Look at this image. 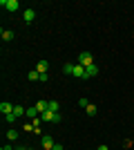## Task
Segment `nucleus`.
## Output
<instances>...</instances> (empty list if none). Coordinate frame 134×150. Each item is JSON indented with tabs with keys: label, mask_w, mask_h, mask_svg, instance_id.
I'll use <instances>...</instances> for the list:
<instances>
[{
	"label": "nucleus",
	"mask_w": 134,
	"mask_h": 150,
	"mask_svg": "<svg viewBox=\"0 0 134 150\" xmlns=\"http://www.w3.org/2000/svg\"><path fill=\"white\" fill-rule=\"evenodd\" d=\"M76 63H78V65H83V67H87V65H94V56H92L89 52H81Z\"/></svg>",
	"instance_id": "f257e3e1"
},
{
	"label": "nucleus",
	"mask_w": 134,
	"mask_h": 150,
	"mask_svg": "<svg viewBox=\"0 0 134 150\" xmlns=\"http://www.w3.org/2000/svg\"><path fill=\"white\" fill-rule=\"evenodd\" d=\"M0 7H5L7 11H16L20 7V2L18 0H0Z\"/></svg>",
	"instance_id": "f03ea898"
},
{
	"label": "nucleus",
	"mask_w": 134,
	"mask_h": 150,
	"mask_svg": "<svg viewBox=\"0 0 134 150\" xmlns=\"http://www.w3.org/2000/svg\"><path fill=\"white\" fill-rule=\"evenodd\" d=\"M72 76H74V79H85V67L83 65H74V69H72Z\"/></svg>",
	"instance_id": "7ed1b4c3"
},
{
	"label": "nucleus",
	"mask_w": 134,
	"mask_h": 150,
	"mask_svg": "<svg viewBox=\"0 0 134 150\" xmlns=\"http://www.w3.org/2000/svg\"><path fill=\"white\" fill-rule=\"evenodd\" d=\"M40 144H43V148H45V150H51V148H54V144H56V141H54V139H51L49 134H45V137L40 139Z\"/></svg>",
	"instance_id": "20e7f679"
},
{
	"label": "nucleus",
	"mask_w": 134,
	"mask_h": 150,
	"mask_svg": "<svg viewBox=\"0 0 134 150\" xmlns=\"http://www.w3.org/2000/svg\"><path fill=\"white\" fill-rule=\"evenodd\" d=\"M36 72H38V74H47V72H49V61H38Z\"/></svg>",
	"instance_id": "39448f33"
},
{
	"label": "nucleus",
	"mask_w": 134,
	"mask_h": 150,
	"mask_svg": "<svg viewBox=\"0 0 134 150\" xmlns=\"http://www.w3.org/2000/svg\"><path fill=\"white\" fill-rule=\"evenodd\" d=\"M0 112H2V114H11L13 112V105L9 103V101H2V103H0Z\"/></svg>",
	"instance_id": "423d86ee"
},
{
	"label": "nucleus",
	"mask_w": 134,
	"mask_h": 150,
	"mask_svg": "<svg viewBox=\"0 0 134 150\" xmlns=\"http://www.w3.org/2000/svg\"><path fill=\"white\" fill-rule=\"evenodd\" d=\"M98 74V67L96 65H87L85 67V79H92V76H96Z\"/></svg>",
	"instance_id": "0eeeda50"
},
{
	"label": "nucleus",
	"mask_w": 134,
	"mask_h": 150,
	"mask_svg": "<svg viewBox=\"0 0 134 150\" xmlns=\"http://www.w3.org/2000/svg\"><path fill=\"white\" fill-rule=\"evenodd\" d=\"M22 18H25V23H34V18H36V11H34V9H25Z\"/></svg>",
	"instance_id": "6e6552de"
},
{
	"label": "nucleus",
	"mask_w": 134,
	"mask_h": 150,
	"mask_svg": "<svg viewBox=\"0 0 134 150\" xmlns=\"http://www.w3.org/2000/svg\"><path fill=\"white\" fill-rule=\"evenodd\" d=\"M54 114H56V112L47 110V112H43V114H40V121H47V123H51V121H54Z\"/></svg>",
	"instance_id": "1a4fd4ad"
},
{
	"label": "nucleus",
	"mask_w": 134,
	"mask_h": 150,
	"mask_svg": "<svg viewBox=\"0 0 134 150\" xmlns=\"http://www.w3.org/2000/svg\"><path fill=\"white\" fill-rule=\"evenodd\" d=\"M0 36H2V40H13V31L11 29H2Z\"/></svg>",
	"instance_id": "9d476101"
},
{
	"label": "nucleus",
	"mask_w": 134,
	"mask_h": 150,
	"mask_svg": "<svg viewBox=\"0 0 134 150\" xmlns=\"http://www.w3.org/2000/svg\"><path fill=\"white\" fill-rule=\"evenodd\" d=\"M13 114L16 117H27V110L22 105H13Z\"/></svg>",
	"instance_id": "9b49d317"
},
{
	"label": "nucleus",
	"mask_w": 134,
	"mask_h": 150,
	"mask_svg": "<svg viewBox=\"0 0 134 150\" xmlns=\"http://www.w3.org/2000/svg\"><path fill=\"white\" fill-rule=\"evenodd\" d=\"M27 79H29V81H40V74L36 72V69H32V72L27 74Z\"/></svg>",
	"instance_id": "f8f14e48"
},
{
	"label": "nucleus",
	"mask_w": 134,
	"mask_h": 150,
	"mask_svg": "<svg viewBox=\"0 0 134 150\" xmlns=\"http://www.w3.org/2000/svg\"><path fill=\"white\" fill-rule=\"evenodd\" d=\"M27 117H32V119H36V117H40V112H38V110H36V105L27 110Z\"/></svg>",
	"instance_id": "ddd939ff"
},
{
	"label": "nucleus",
	"mask_w": 134,
	"mask_h": 150,
	"mask_svg": "<svg viewBox=\"0 0 134 150\" xmlns=\"http://www.w3.org/2000/svg\"><path fill=\"white\" fill-rule=\"evenodd\" d=\"M7 139H18V130H13V128H9V130H7Z\"/></svg>",
	"instance_id": "4468645a"
},
{
	"label": "nucleus",
	"mask_w": 134,
	"mask_h": 150,
	"mask_svg": "<svg viewBox=\"0 0 134 150\" xmlns=\"http://www.w3.org/2000/svg\"><path fill=\"white\" fill-rule=\"evenodd\" d=\"M85 112H87V117H94V114H96V105H94V103H89V105L85 108Z\"/></svg>",
	"instance_id": "2eb2a0df"
},
{
	"label": "nucleus",
	"mask_w": 134,
	"mask_h": 150,
	"mask_svg": "<svg viewBox=\"0 0 134 150\" xmlns=\"http://www.w3.org/2000/svg\"><path fill=\"white\" fill-rule=\"evenodd\" d=\"M16 119H18V117H16V114H5V121H7V123H13V121H16Z\"/></svg>",
	"instance_id": "dca6fc26"
},
{
	"label": "nucleus",
	"mask_w": 134,
	"mask_h": 150,
	"mask_svg": "<svg viewBox=\"0 0 134 150\" xmlns=\"http://www.w3.org/2000/svg\"><path fill=\"white\" fill-rule=\"evenodd\" d=\"M49 110L51 112H58V101H49Z\"/></svg>",
	"instance_id": "f3484780"
},
{
	"label": "nucleus",
	"mask_w": 134,
	"mask_h": 150,
	"mask_svg": "<svg viewBox=\"0 0 134 150\" xmlns=\"http://www.w3.org/2000/svg\"><path fill=\"white\" fill-rule=\"evenodd\" d=\"M72 69H74V65H72V63H67V65L63 67V72H65V74H72Z\"/></svg>",
	"instance_id": "a211bd4d"
},
{
	"label": "nucleus",
	"mask_w": 134,
	"mask_h": 150,
	"mask_svg": "<svg viewBox=\"0 0 134 150\" xmlns=\"http://www.w3.org/2000/svg\"><path fill=\"white\" fill-rule=\"evenodd\" d=\"M78 105H81V108H87L89 101H87V99H78Z\"/></svg>",
	"instance_id": "6ab92c4d"
},
{
	"label": "nucleus",
	"mask_w": 134,
	"mask_h": 150,
	"mask_svg": "<svg viewBox=\"0 0 134 150\" xmlns=\"http://www.w3.org/2000/svg\"><path fill=\"white\" fill-rule=\"evenodd\" d=\"M60 119H63V117H60V114L56 112V114H54V121H51V123H60Z\"/></svg>",
	"instance_id": "aec40b11"
},
{
	"label": "nucleus",
	"mask_w": 134,
	"mask_h": 150,
	"mask_svg": "<svg viewBox=\"0 0 134 150\" xmlns=\"http://www.w3.org/2000/svg\"><path fill=\"white\" fill-rule=\"evenodd\" d=\"M45 81H49V72H47V74H40V83H45Z\"/></svg>",
	"instance_id": "412c9836"
},
{
	"label": "nucleus",
	"mask_w": 134,
	"mask_h": 150,
	"mask_svg": "<svg viewBox=\"0 0 134 150\" xmlns=\"http://www.w3.org/2000/svg\"><path fill=\"white\" fill-rule=\"evenodd\" d=\"M51 150H63V144H54V148Z\"/></svg>",
	"instance_id": "4be33fe9"
},
{
	"label": "nucleus",
	"mask_w": 134,
	"mask_h": 150,
	"mask_svg": "<svg viewBox=\"0 0 134 150\" xmlns=\"http://www.w3.org/2000/svg\"><path fill=\"white\" fill-rule=\"evenodd\" d=\"M96 150H109V146H105V144H101V146H98V148H96Z\"/></svg>",
	"instance_id": "5701e85b"
},
{
	"label": "nucleus",
	"mask_w": 134,
	"mask_h": 150,
	"mask_svg": "<svg viewBox=\"0 0 134 150\" xmlns=\"http://www.w3.org/2000/svg\"><path fill=\"white\" fill-rule=\"evenodd\" d=\"M16 150H32V148H16Z\"/></svg>",
	"instance_id": "b1692460"
},
{
	"label": "nucleus",
	"mask_w": 134,
	"mask_h": 150,
	"mask_svg": "<svg viewBox=\"0 0 134 150\" xmlns=\"http://www.w3.org/2000/svg\"><path fill=\"white\" fill-rule=\"evenodd\" d=\"M11 150H16V148H11Z\"/></svg>",
	"instance_id": "393cba45"
}]
</instances>
